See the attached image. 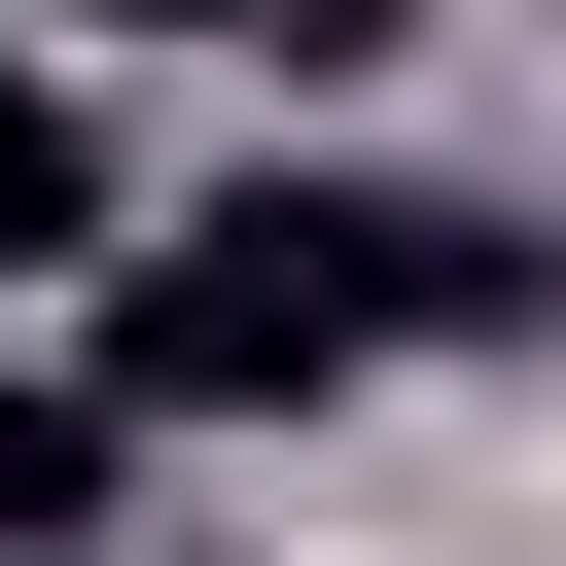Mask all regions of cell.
<instances>
[{"label": "cell", "instance_id": "6da1fadb", "mask_svg": "<svg viewBox=\"0 0 566 566\" xmlns=\"http://www.w3.org/2000/svg\"><path fill=\"white\" fill-rule=\"evenodd\" d=\"M424 283H460V212H389V177H248V212H177V248L106 283V389H142V424H318L354 354H424Z\"/></svg>", "mask_w": 566, "mask_h": 566}, {"label": "cell", "instance_id": "7a4b0ae2", "mask_svg": "<svg viewBox=\"0 0 566 566\" xmlns=\"http://www.w3.org/2000/svg\"><path fill=\"white\" fill-rule=\"evenodd\" d=\"M71 248H106V142H71V71L0 35V283H71Z\"/></svg>", "mask_w": 566, "mask_h": 566}, {"label": "cell", "instance_id": "3957f363", "mask_svg": "<svg viewBox=\"0 0 566 566\" xmlns=\"http://www.w3.org/2000/svg\"><path fill=\"white\" fill-rule=\"evenodd\" d=\"M212 35H248V71H389L424 0H212Z\"/></svg>", "mask_w": 566, "mask_h": 566}, {"label": "cell", "instance_id": "277c9868", "mask_svg": "<svg viewBox=\"0 0 566 566\" xmlns=\"http://www.w3.org/2000/svg\"><path fill=\"white\" fill-rule=\"evenodd\" d=\"M71 35H212V0H71Z\"/></svg>", "mask_w": 566, "mask_h": 566}]
</instances>
